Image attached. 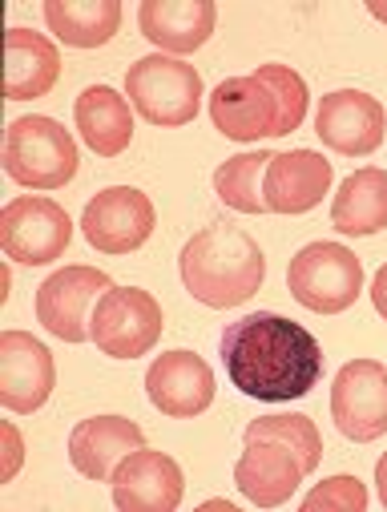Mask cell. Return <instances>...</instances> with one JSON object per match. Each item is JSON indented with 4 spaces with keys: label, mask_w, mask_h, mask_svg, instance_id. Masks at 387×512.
<instances>
[{
    "label": "cell",
    "mask_w": 387,
    "mask_h": 512,
    "mask_svg": "<svg viewBox=\"0 0 387 512\" xmlns=\"http://www.w3.org/2000/svg\"><path fill=\"white\" fill-rule=\"evenodd\" d=\"M222 363L230 383L263 404L303 400L323 375V347L319 339L275 311H254L230 323L218 339Z\"/></svg>",
    "instance_id": "6da1fadb"
},
{
    "label": "cell",
    "mask_w": 387,
    "mask_h": 512,
    "mask_svg": "<svg viewBox=\"0 0 387 512\" xmlns=\"http://www.w3.org/2000/svg\"><path fill=\"white\" fill-rule=\"evenodd\" d=\"M178 267H182L186 291L198 303L226 311V307H238L250 295H258V287L267 279V254L246 230H238L230 222L226 226L214 222L182 246Z\"/></svg>",
    "instance_id": "7a4b0ae2"
},
{
    "label": "cell",
    "mask_w": 387,
    "mask_h": 512,
    "mask_svg": "<svg viewBox=\"0 0 387 512\" xmlns=\"http://www.w3.org/2000/svg\"><path fill=\"white\" fill-rule=\"evenodd\" d=\"M5 174L29 190H61L77 174V142L53 117H17L5 134Z\"/></svg>",
    "instance_id": "3957f363"
},
{
    "label": "cell",
    "mask_w": 387,
    "mask_h": 512,
    "mask_svg": "<svg viewBox=\"0 0 387 512\" xmlns=\"http://www.w3.org/2000/svg\"><path fill=\"white\" fill-rule=\"evenodd\" d=\"M125 97L134 101V109L150 125H166V130H174V125H186V121L198 117L202 73L182 57L154 53V57H142V61L129 65Z\"/></svg>",
    "instance_id": "277c9868"
},
{
    "label": "cell",
    "mask_w": 387,
    "mask_h": 512,
    "mask_svg": "<svg viewBox=\"0 0 387 512\" xmlns=\"http://www.w3.org/2000/svg\"><path fill=\"white\" fill-rule=\"evenodd\" d=\"M291 295L315 315L347 311L363 291V263L343 242H311L287 267Z\"/></svg>",
    "instance_id": "5b68a950"
},
{
    "label": "cell",
    "mask_w": 387,
    "mask_h": 512,
    "mask_svg": "<svg viewBox=\"0 0 387 512\" xmlns=\"http://www.w3.org/2000/svg\"><path fill=\"white\" fill-rule=\"evenodd\" d=\"M162 327H166L162 307L142 287H109L89 315V339L109 359H138L154 351Z\"/></svg>",
    "instance_id": "8992f818"
},
{
    "label": "cell",
    "mask_w": 387,
    "mask_h": 512,
    "mask_svg": "<svg viewBox=\"0 0 387 512\" xmlns=\"http://www.w3.org/2000/svg\"><path fill=\"white\" fill-rule=\"evenodd\" d=\"M73 242V222L65 214V206H57L53 198H13L0 214V246L13 263L25 267H45L69 250Z\"/></svg>",
    "instance_id": "52a82bcc"
},
{
    "label": "cell",
    "mask_w": 387,
    "mask_h": 512,
    "mask_svg": "<svg viewBox=\"0 0 387 512\" xmlns=\"http://www.w3.org/2000/svg\"><path fill=\"white\" fill-rule=\"evenodd\" d=\"M331 420L355 440L371 444L387 432V367L375 359H351L331 383Z\"/></svg>",
    "instance_id": "ba28073f"
},
{
    "label": "cell",
    "mask_w": 387,
    "mask_h": 512,
    "mask_svg": "<svg viewBox=\"0 0 387 512\" xmlns=\"http://www.w3.org/2000/svg\"><path fill=\"white\" fill-rule=\"evenodd\" d=\"M154 222H158L154 202L134 186L101 190L81 214V230H85L89 246L101 254H129V250L146 246L154 234Z\"/></svg>",
    "instance_id": "9c48e42d"
},
{
    "label": "cell",
    "mask_w": 387,
    "mask_h": 512,
    "mask_svg": "<svg viewBox=\"0 0 387 512\" xmlns=\"http://www.w3.org/2000/svg\"><path fill=\"white\" fill-rule=\"evenodd\" d=\"M315 134L335 154L367 158L383 146L387 113H383L379 97H371L363 89H335L323 97V105L315 113Z\"/></svg>",
    "instance_id": "30bf717a"
},
{
    "label": "cell",
    "mask_w": 387,
    "mask_h": 512,
    "mask_svg": "<svg viewBox=\"0 0 387 512\" xmlns=\"http://www.w3.org/2000/svg\"><path fill=\"white\" fill-rule=\"evenodd\" d=\"M307 464L295 448H287L275 436H250L238 464H234V484L238 492L258 504V508H279L295 496V488L307 480Z\"/></svg>",
    "instance_id": "8fae6325"
},
{
    "label": "cell",
    "mask_w": 387,
    "mask_h": 512,
    "mask_svg": "<svg viewBox=\"0 0 387 512\" xmlns=\"http://www.w3.org/2000/svg\"><path fill=\"white\" fill-rule=\"evenodd\" d=\"M109 275L97 267H65L49 275L37 287V319L49 335L65 343H85L89 339V303H97L109 291Z\"/></svg>",
    "instance_id": "7c38bea8"
},
{
    "label": "cell",
    "mask_w": 387,
    "mask_h": 512,
    "mask_svg": "<svg viewBox=\"0 0 387 512\" xmlns=\"http://www.w3.org/2000/svg\"><path fill=\"white\" fill-rule=\"evenodd\" d=\"M210 117L230 142H258V138H283V109L267 81L226 77L210 93Z\"/></svg>",
    "instance_id": "4fadbf2b"
},
{
    "label": "cell",
    "mask_w": 387,
    "mask_h": 512,
    "mask_svg": "<svg viewBox=\"0 0 387 512\" xmlns=\"http://www.w3.org/2000/svg\"><path fill=\"white\" fill-rule=\"evenodd\" d=\"M57 383L53 355L41 339L29 331H5L0 335V404L17 416L37 412Z\"/></svg>",
    "instance_id": "5bb4252c"
},
{
    "label": "cell",
    "mask_w": 387,
    "mask_h": 512,
    "mask_svg": "<svg viewBox=\"0 0 387 512\" xmlns=\"http://www.w3.org/2000/svg\"><path fill=\"white\" fill-rule=\"evenodd\" d=\"M146 396L170 420H194L214 404V371L194 351H166L146 371Z\"/></svg>",
    "instance_id": "9a60e30c"
},
{
    "label": "cell",
    "mask_w": 387,
    "mask_h": 512,
    "mask_svg": "<svg viewBox=\"0 0 387 512\" xmlns=\"http://www.w3.org/2000/svg\"><path fill=\"white\" fill-rule=\"evenodd\" d=\"M113 504L121 512H174L182 504V468L174 456L138 448L129 452L113 472Z\"/></svg>",
    "instance_id": "2e32d148"
},
{
    "label": "cell",
    "mask_w": 387,
    "mask_h": 512,
    "mask_svg": "<svg viewBox=\"0 0 387 512\" xmlns=\"http://www.w3.org/2000/svg\"><path fill=\"white\" fill-rule=\"evenodd\" d=\"M335 170L323 154L315 150H291V154H275L263 178V198L271 214H307L323 202V194H331Z\"/></svg>",
    "instance_id": "e0dca14e"
},
{
    "label": "cell",
    "mask_w": 387,
    "mask_h": 512,
    "mask_svg": "<svg viewBox=\"0 0 387 512\" xmlns=\"http://www.w3.org/2000/svg\"><path fill=\"white\" fill-rule=\"evenodd\" d=\"M218 21L214 0H146L138 9L142 37L162 53H194L210 41Z\"/></svg>",
    "instance_id": "ac0fdd59"
},
{
    "label": "cell",
    "mask_w": 387,
    "mask_h": 512,
    "mask_svg": "<svg viewBox=\"0 0 387 512\" xmlns=\"http://www.w3.org/2000/svg\"><path fill=\"white\" fill-rule=\"evenodd\" d=\"M142 448V428L125 416H93L81 420L69 436V460L89 480H113L117 464Z\"/></svg>",
    "instance_id": "d6986e66"
},
{
    "label": "cell",
    "mask_w": 387,
    "mask_h": 512,
    "mask_svg": "<svg viewBox=\"0 0 387 512\" xmlns=\"http://www.w3.org/2000/svg\"><path fill=\"white\" fill-rule=\"evenodd\" d=\"M61 77V53L45 33L9 29L5 33V97L33 101L45 97Z\"/></svg>",
    "instance_id": "ffe728a7"
},
{
    "label": "cell",
    "mask_w": 387,
    "mask_h": 512,
    "mask_svg": "<svg viewBox=\"0 0 387 512\" xmlns=\"http://www.w3.org/2000/svg\"><path fill=\"white\" fill-rule=\"evenodd\" d=\"M73 121H77L81 142L97 158H117L134 142V113H129V101L109 85H89L73 105Z\"/></svg>",
    "instance_id": "44dd1931"
},
{
    "label": "cell",
    "mask_w": 387,
    "mask_h": 512,
    "mask_svg": "<svg viewBox=\"0 0 387 512\" xmlns=\"http://www.w3.org/2000/svg\"><path fill=\"white\" fill-rule=\"evenodd\" d=\"M331 226L347 238H367L387 226V170H355L339 182L331 202Z\"/></svg>",
    "instance_id": "7402d4cb"
},
{
    "label": "cell",
    "mask_w": 387,
    "mask_h": 512,
    "mask_svg": "<svg viewBox=\"0 0 387 512\" xmlns=\"http://www.w3.org/2000/svg\"><path fill=\"white\" fill-rule=\"evenodd\" d=\"M45 21L57 33V41L73 49H97L113 41L121 25V5L117 0H49Z\"/></svg>",
    "instance_id": "603a6c76"
},
{
    "label": "cell",
    "mask_w": 387,
    "mask_h": 512,
    "mask_svg": "<svg viewBox=\"0 0 387 512\" xmlns=\"http://www.w3.org/2000/svg\"><path fill=\"white\" fill-rule=\"evenodd\" d=\"M275 154L258 150V154H238L230 162H222L214 170V194L242 210V214H267V198H263V178H267V166H271Z\"/></svg>",
    "instance_id": "cb8c5ba5"
},
{
    "label": "cell",
    "mask_w": 387,
    "mask_h": 512,
    "mask_svg": "<svg viewBox=\"0 0 387 512\" xmlns=\"http://www.w3.org/2000/svg\"><path fill=\"white\" fill-rule=\"evenodd\" d=\"M250 436H275V440H283L287 448H295L303 456L307 472H315L319 460H323V436H319L311 416H258V420L246 424V440Z\"/></svg>",
    "instance_id": "d4e9b609"
},
{
    "label": "cell",
    "mask_w": 387,
    "mask_h": 512,
    "mask_svg": "<svg viewBox=\"0 0 387 512\" xmlns=\"http://www.w3.org/2000/svg\"><path fill=\"white\" fill-rule=\"evenodd\" d=\"M258 81H267L271 93L279 97V109H283V134H295L303 117H307V81L291 69V65H258L254 69Z\"/></svg>",
    "instance_id": "484cf974"
},
{
    "label": "cell",
    "mask_w": 387,
    "mask_h": 512,
    "mask_svg": "<svg viewBox=\"0 0 387 512\" xmlns=\"http://www.w3.org/2000/svg\"><path fill=\"white\" fill-rule=\"evenodd\" d=\"M303 512H363L367 508V488H363V480L359 476H331V480H323V484H315L307 496H303V504H299Z\"/></svg>",
    "instance_id": "4316f807"
},
{
    "label": "cell",
    "mask_w": 387,
    "mask_h": 512,
    "mask_svg": "<svg viewBox=\"0 0 387 512\" xmlns=\"http://www.w3.org/2000/svg\"><path fill=\"white\" fill-rule=\"evenodd\" d=\"M0 436H5V468H0V480H13L21 460H25V444H21V432L13 424H0Z\"/></svg>",
    "instance_id": "83f0119b"
},
{
    "label": "cell",
    "mask_w": 387,
    "mask_h": 512,
    "mask_svg": "<svg viewBox=\"0 0 387 512\" xmlns=\"http://www.w3.org/2000/svg\"><path fill=\"white\" fill-rule=\"evenodd\" d=\"M371 303H375V311L387 319V263L375 271V279H371Z\"/></svg>",
    "instance_id": "f1b7e54d"
},
{
    "label": "cell",
    "mask_w": 387,
    "mask_h": 512,
    "mask_svg": "<svg viewBox=\"0 0 387 512\" xmlns=\"http://www.w3.org/2000/svg\"><path fill=\"white\" fill-rule=\"evenodd\" d=\"M375 488H379V504L387 508V452H383L379 464H375Z\"/></svg>",
    "instance_id": "f546056e"
},
{
    "label": "cell",
    "mask_w": 387,
    "mask_h": 512,
    "mask_svg": "<svg viewBox=\"0 0 387 512\" xmlns=\"http://www.w3.org/2000/svg\"><path fill=\"white\" fill-rule=\"evenodd\" d=\"M367 13H371L375 21H383V25H387V5H383V0H371V5H367Z\"/></svg>",
    "instance_id": "4dcf8cb0"
}]
</instances>
